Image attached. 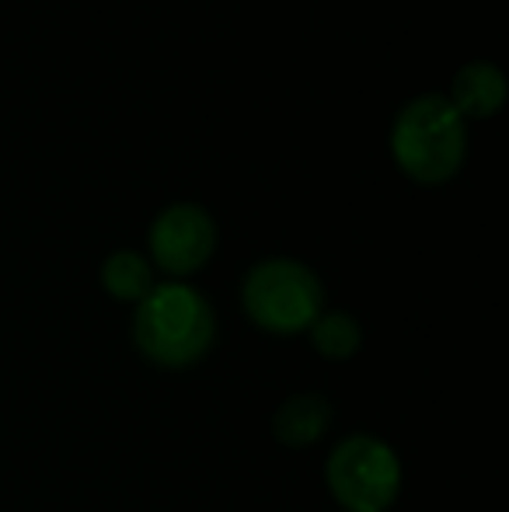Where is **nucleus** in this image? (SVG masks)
<instances>
[{"instance_id": "nucleus-5", "label": "nucleus", "mask_w": 509, "mask_h": 512, "mask_svg": "<svg viewBox=\"0 0 509 512\" xmlns=\"http://www.w3.org/2000/svg\"><path fill=\"white\" fill-rule=\"evenodd\" d=\"M150 262L171 279H185L199 272L217 251V223L196 203H175L157 213L147 234Z\"/></svg>"}, {"instance_id": "nucleus-6", "label": "nucleus", "mask_w": 509, "mask_h": 512, "mask_svg": "<svg viewBox=\"0 0 509 512\" xmlns=\"http://www.w3.org/2000/svg\"><path fill=\"white\" fill-rule=\"evenodd\" d=\"M328 425H332V405H328L325 394H314V391L286 398L276 408V418H272V432L290 450L314 446L328 432Z\"/></svg>"}, {"instance_id": "nucleus-8", "label": "nucleus", "mask_w": 509, "mask_h": 512, "mask_svg": "<svg viewBox=\"0 0 509 512\" xmlns=\"http://www.w3.org/2000/svg\"><path fill=\"white\" fill-rule=\"evenodd\" d=\"M102 286L123 304H140L154 290V265L140 251H112L102 265Z\"/></svg>"}, {"instance_id": "nucleus-3", "label": "nucleus", "mask_w": 509, "mask_h": 512, "mask_svg": "<svg viewBox=\"0 0 509 512\" xmlns=\"http://www.w3.org/2000/svg\"><path fill=\"white\" fill-rule=\"evenodd\" d=\"M241 304L248 321L269 335H300L318 321L325 290L314 269L297 258H265L245 276Z\"/></svg>"}, {"instance_id": "nucleus-2", "label": "nucleus", "mask_w": 509, "mask_h": 512, "mask_svg": "<svg viewBox=\"0 0 509 512\" xmlns=\"http://www.w3.org/2000/svg\"><path fill=\"white\" fill-rule=\"evenodd\" d=\"M394 164L419 185H443L461 171L468 154L464 115L447 95H419L391 126Z\"/></svg>"}, {"instance_id": "nucleus-7", "label": "nucleus", "mask_w": 509, "mask_h": 512, "mask_svg": "<svg viewBox=\"0 0 509 512\" xmlns=\"http://www.w3.org/2000/svg\"><path fill=\"white\" fill-rule=\"evenodd\" d=\"M506 102V77L496 63H468L457 70L454 77V95L450 105L464 115V119H489Z\"/></svg>"}, {"instance_id": "nucleus-1", "label": "nucleus", "mask_w": 509, "mask_h": 512, "mask_svg": "<svg viewBox=\"0 0 509 512\" xmlns=\"http://www.w3.org/2000/svg\"><path fill=\"white\" fill-rule=\"evenodd\" d=\"M133 342L161 370H189L217 342V314L189 283H161L136 304Z\"/></svg>"}, {"instance_id": "nucleus-4", "label": "nucleus", "mask_w": 509, "mask_h": 512, "mask_svg": "<svg viewBox=\"0 0 509 512\" xmlns=\"http://www.w3.org/2000/svg\"><path fill=\"white\" fill-rule=\"evenodd\" d=\"M325 481L342 512H387L401 495V460L391 443L353 432L328 453Z\"/></svg>"}, {"instance_id": "nucleus-9", "label": "nucleus", "mask_w": 509, "mask_h": 512, "mask_svg": "<svg viewBox=\"0 0 509 512\" xmlns=\"http://www.w3.org/2000/svg\"><path fill=\"white\" fill-rule=\"evenodd\" d=\"M307 335H311L314 352L325 356V359H332V363H346V359H353L363 345L360 321H356L353 314H346V310H328V314L321 310L318 321L307 328Z\"/></svg>"}]
</instances>
